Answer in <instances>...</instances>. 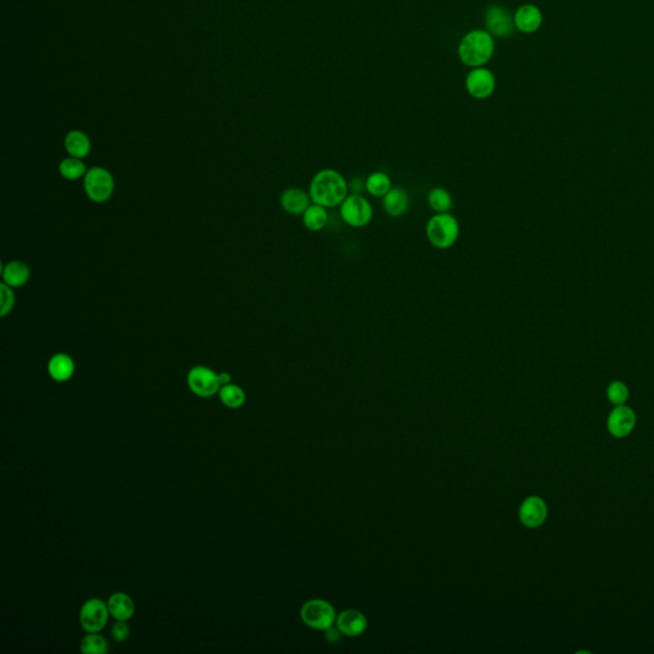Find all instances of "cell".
<instances>
[{
    "label": "cell",
    "instance_id": "obj_28",
    "mask_svg": "<svg viewBox=\"0 0 654 654\" xmlns=\"http://www.w3.org/2000/svg\"><path fill=\"white\" fill-rule=\"evenodd\" d=\"M13 288L8 285L1 284L0 286V315L1 317H6L12 312L13 307L16 304V296L12 291Z\"/></svg>",
    "mask_w": 654,
    "mask_h": 654
},
{
    "label": "cell",
    "instance_id": "obj_17",
    "mask_svg": "<svg viewBox=\"0 0 654 654\" xmlns=\"http://www.w3.org/2000/svg\"><path fill=\"white\" fill-rule=\"evenodd\" d=\"M383 210L390 217H403L409 209V197L405 190L400 187H393L383 197Z\"/></svg>",
    "mask_w": 654,
    "mask_h": 654
},
{
    "label": "cell",
    "instance_id": "obj_20",
    "mask_svg": "<svg viewBox=\"0 0 654 654\" xmlns=\"http://www.w3.org/2000/svg\"><path fill=\"white\" fill-rule=\"evenodd\" d=\"M66 150L72 157L83 159L91 151V141L90 138L81 130L69 132L64 140Z\"/></svg>",
    "mask_w": 654,
    "mask_h": 654
},
{
    "label": "cell",
    "instance_id": "obj_23",
    "mask_svg": "<svg viewBox=\"0 0 654 654\" xmlns=\"http://www.w3.org/2000/svg\"><path fill=\"white\" fill-rule=\"evenodd\" d=\"M428 204L436 214H444V212H450L452 206H454V199L450 194V192L441 187L432 188L428 193Z\"/></svg>",
    "mask_w": 654,
    "mask_h": 654
},
{
    "label": "cell",
    "instance_id": "obj_18",
    "mask_svg": "<svg viewBox=\"0 0 654 654\" xmlns=\"http://www.w3.org/2000/svg\"><path fill=\"white\" fill-rule=\"evenodd\" d=\"M336 625L341 634L357 636L360 635L367 628V620L364 618L363 613L355 610H348L340 613L339 618L336 620Z\"/></svg>",
    "mask_w": 654,
    "mask_h": 654
},
{
    "label": "cell",
    "instance_id": "obj_26",
    "mask_svg": "<svg viewBox=\"0 0 654 654\" xmlns=\"http://www.w3.org/2000/svg\"><path fill=\"white\" fill-rule=\"evenodd\" d=\"M109 650V643L99 633H88L81 640V652L85 654H105Z\"/></svg>",
    "mask_w": 654,
    "mask_h": 654
},
{
    "label": "cell",
    "instance_id": "obj_8",
    "mask_svg": "<svg viewBox=\"0 0 654 654\" xmlns=\"http://www.w3.org/2000/svg\"><path fill=\"white\" fill-rule=\"evenodd\" d=\"M109 616L108 603L99 598L88 599L81 607V626L87 633H99L105 628Z\"/></svg>",
    "mask_w": 654,
    "mask_h": 654
},
{
    "label": "cell",
    "instance_id": "obj_13",
    "mask_svg": "<svg viewBox=\"0 0 654 654\" xmlns=\"http://www.w3.org/2000/svg\"><path fill=\"white\" fill-rule=\"evenodd\" d=\"M515 27L523 33H533L538 31L544 22V16L538 6L533 4H524L518 8L514 14Z\"/></svg>",
    "mask_w": 654,
    "mask_h": 654
},
{
    "label": "cell",
    "instance_id": "obj_10",
    "mask_svg": "<svg viewBox=\"0 0 654 654\" xmlns=\"http://www.w3.org/2000/svg\"><path fill=\"white\" fill-rule=\"evenodd\" d=\"M465 88L474 99H488L496 90V77L489 69L474 68L467 76Z\"/></svg>",
    "mask_w": 654,
    "mask_h": 654
},
{
    "label": "cell",
    "instance_id": "obj_24",
    "mask_svg": "<svg viewBox=\"0 0 654 654\" xmlns=\"http://www.w3.org/2000/svg\"><path fill=\"white\" fill-rule=\"evenodd\" d=\"M219 398L225 407L230 409H238L246 403V393L241 386L234 383L224 385L219 390Z\"/></svg>",
    "mask_w": 654,
    "mask_h": 654
},
{
    "label": "cell",
    "instance_id": "obj_12",
    "mask_svg": "<svg viewBox=\"0 0 654 654\" xmlns=\"http://www.w3.org/2000/svg\"><path fill=\"white\" fill-rule=\"evenodd\" d=\"M519 517L521 523L528 528H537L544 524L547 518V505L541 497L531 496L525 499L520 507Z\"/></svg>",
    "mask_w": 654,
    "mask_h": 654
},
{
    "label": "cell",
    "instance_id": "obj_1",
    "mask_svg": "<svg viewBox=\"0 0 654 654\" xmlns=\"http://www.w3.org/2000/svg\"><path fill=\"white\" fill-rule=\"evenodd\" d=\"M349 185L343 174L335 169H322L309 183L308 193L313 204L326 209L336 207L348 197Z\"/></svg>",
    "mask_w": 654,
    "mask_h": 654
},
{
    "label": "cell",
    "instance_id": "obj_21",
    "mask_svg": "<svg viewBox=\"0 0 654 654\" xmlns=\"http://www.w3.org/2000/svg\"><path fill=\"white\" fill-rule=\"evenodd\" d=\"M303 225L309 232H320L326 227L327 220H328V214H327L326 207L321 204H309L308 209L304 211L302 215Z\"/></svg>",
    "mask_w": 654,
    "mask_h": 654
},
{
    "label": "cell",
    "instance_id": "obj_19",
    "mask_svg": "<svg viewBox=\"0 0 654 654\" xmlns=\"http://www.w3.org/2000/svg\"><path fill=\"white\" fill-rule=\"evenodd\" d=\"M106 603H108L110 616H113L115 620L127 621L135 615V610H136L135 602L125 593H114L113 596H110V598Z\"/></svg>",
    "mask_w": 654,
    "mask_h": 654
},
{
    "label": "cell",
    "instance_id": "obj_5",
    "mask_svg": "<svg viewBox=\"0 0 654 654\" xmlns=\"http://www.w3.org/2000/svg\"><path fill=\"white\" fill-rule=\"evenodd\" d=\"M340 215L349 227L363 228L373 219V207L370 201L359 193L348 194L343 204H340Z\"/></svg>",
    "mask_w": 654,
    "mask_h": 654
},
{
    "label": "cell",
    "instance_id": "obj_6",
    "mask_svg": "<svg viewBox=\"0 0 654 654\" xmlns=\"http://www.w3.org/2000/svg\"><path fill=\"white\" fill-rule=\"evenodd\" d=\"M187 383L192 393L199 398H211L222 388L219 373L204 365L193 367L188 372Z\"/></svg>",
    "mask_w": 654,
    "mask_h": 654
},
{
    "label": "cell",
    "instance_id": "obj_25",
    "mask_svg": "<svg viewBox=\"0 0 654 654\" xmlns=\"http://www.w3.org/2000/svg\"><path fill=\"white\" fill-rule=\"evenodd\" d=\"M59 173L67 180H78L85 177L87 167L85 162L77 157H67L59 164Z\"/></svg>",
    "mask_w": 654,
    "mask_h": 654
},
{
    "label": "cell",
    "instance_id": "obj_30",
    "mask_svg": "<svg viewBox=\"0 0 654 654\" xmlns=\"http://www.w3.org/2000/svg\"><path fill=\"white\" fill-rule=\"evenodd\" d=\"M219 380H220L222 386H224V385H228V383H232V376L227 372H222V373H219Z\"/></svg>",
    "mask_w": 654,
    "mask_h": 654
},
{
    "label": "cell",
    "instance_id": "obj_9",
    "mask_svg": "<svg viewBox=\"0 0 654 654\" xmlns=\"http://www.w3.org/2000/svg\"><path fill=\"white\" fill-rule=\"evenodd\" d=\"M484 25L492 36L507 38L515 31V22L510 12L505 6L494 4L488 6L484 12Z\"/></svg>",
    "mask_w": 654,
    "mask_h": 654
},
{
    "label": "cell",
    "instance_id": "obj_29",
    "mask_svg": "<svg viewBox=\"0 0 654 654\" xmlns=\"http://www.w3.org/2000/svg\"><path fill=\"white\" fill-rule=\"evenodd\" d=\"M111 635L117 642H124L130 636V626L125 621L117 620V623H114L111 628Z\"/></svg>",
    "mask_w": 654,
    "mask_h": 654
},
{
    "label": "cell",
    "instance_id": "obj_27",
    "mask_svg": "<svg viewBox=\"0 0 654 654\" xmlns=\"http://www.w3.org/2000/svg\"><path fill=\"white\" fill-rule=\"evenodd\" d=\"M607 398L616 405H623L629 399V389L621 381H615V383H610L607 389Z\"/></svg>",
    "mask_w": 654,
    "mask_h": 654
},
{
    "label": "cell",
    "instance_id": "obj_3",
    "mask_svg": "<svg viewBox=\"0 0 654 654\" xmlns=\"http://www.w3.org/2000/svg\"><path fill=\"white\" fill-rule=\"evenodd\" d=\"M426 235L428 242L437 249H449L452 247L460 235V225L457 217L450 212L435 214L426 225Z\"/></svg>",
    "mask_w": 654,
    "mask_h": 654
},
{
    "label": "cell",
    "instance_id": "obj_7",
    "mask_svg": "<svg viewBox=\"0 0 654 654\" xmlns=\"http://www.w3.org/2000/svg\"><path fill=\"white\" fill-rule=\"evenodd\" d=\"M303 623L316 630L330 629L335 621L333 606L322 599H312L303 605L301 610Z\"/></svg>",
    "mask_w": 654,
    "mask_h": 654
},
{
    "label": "cell",
    "instance_id": "obj_11",
    "mask_svg": "<svg viewBox=\"0 0 654 654\" xmlns=\"http://www.w3.org/2000/svg\"><path fill=\"white\" fill-rule=\"evenodd\" d=\"M636 417L633 409L625 405H618L608 415L607 428L615 437L628 436L635 427Z\"/></svg>",
    "mask_w": 654,
    "mask_h": 654
},
{
    "label": "cell",
    "instance_id": "obj_4",
    "mask_svg": "<svg viewBox=\"0 0 654 654\" xmlns=\"http://www.w3.org/2000/svg\"><path fill=\"white\" fill-rule=\"evenodd\" d=\"M83 187L86 192L87 197L90 198L95 204H104L110 199L115 182L113 174L105 167H93L87 170L83 177Z\"/></svg>",
    "mask_w": 654,
    "mask_h": 654
},
{
    "label": "cell",
    "instance_id": "obj_2",
    "mask_svg": "<svg viewBox=\"0 0 654 654\" xmlns=\"http://www.w3.org/2000/svg\"><path fill=\"white\" fill-rule=\"evenodd\" d=\"M457 53L465 66L472 68L483 67L494 56V36L486 30H472L462 38Z\"/></svg>",
    "mask_w": 654,
    "mask_h": 654
},
{
    "label": "cell",
    "instance_id": "obj_15",
    "mask_svg": "<svg viewBox=\"0 0 654 654\" xmlns=\"http://www.w3.org/2000/svg\"><path fill=\"white\" fill-rule=\"evenodd\" d=\"M76 364L71 355L66 353H56L48 363V373L56 383H66L72 378Z\"/></svg>",
    "mask_w": 654,
    "mask_h": 654
},
{
    "label": "cell",
    "instance_id": "obj_14",
    "mask_svg": "<svg viewBox=\"0 0 654 654\" xmlns=\"http://www.w3.org/2000/svg\"><path fill=\"white\" fill-rule=\"evenodd\" d=\"M311 204H312V199H311L308 192L303 191L296 187L286 188L280 197V204L283 210L296 217L303 215Z\"/></svg>",
    "mask_w": 654,
    "mask_h": 654
},
{
    "label": "cell",
    "instance_id": "obj_22",
    "mask_svg": "<svg viewBox=\"0 0 654 654\" xmlns=\"http://www.w3.org/2000/svg\"><path fill=\"white\" fill-rule=\"evenodd\" d=\"M364 188L373 197H383L393 188V182L388 174L373 172L364 182Z\"/></svg>",
    "mask_w": 654,
    "mask_h": 654
},
{
    "label": "cell",
    "instance_id": "obj_16",
    "mask_svg": "<svg viewBox=\"0 0 654 654\" xmlns=\"http://www.w3.org/2000/svg\"><path fill=\"white\" fill-rule=\"evenodd\" d=\"M31 276L30 267L22 261H11L1 267L3 283L11 288H19L27 284Z\"/></svg>",
    "mask_w": 654,
    "mask_h": 654
}]
</instances>
